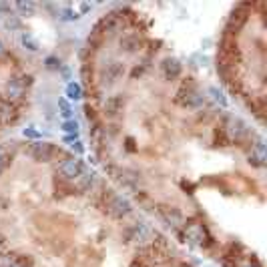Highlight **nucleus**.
<instances>
[{
	"mask_svg": "<svg viewBox=\"0 0 267 267\" xmlns=\"http://www.w3.org/2000/svg\"><path fill=\"white\" fill-rule=\"evenodd\" d=\"M221 131H223L225 139L229 143H241L243 139H247L249 127H247V123L241 117H237V115H225L223 123H221Z\"/></svg>",
	"mask_w": 267,
	"mask_h": 267,
	"instance_id": "1",
	"label": "nucleus"
},
{
	"mask_svg": "<svg viewBox=\"0 0 267 267\" xmlns=\"http://www.w3.org/2000/svg\"><path fill=\"white\" fill-rule=\"evenodd\" d=\"M33 85V76L31 74H22V76H12L8 78L6 87H4V99L10 100L12 104L14 102H20V100L26 97V91L29 87Z\"/></svg>",
	"mask_w": 267,
	"mask_h": 267,
	"instance_id": "2",
	"label": "nucleus"
},
{
	"mask_svg": "<svg viewBox=\"0 0 267 267\" xmlns=\"http://www.w3.org/2000/svg\"><path fill=\"white\" fill-rule=\"evenodd\" d=\"M104 209L115 219H123V217H127V215L133 213L131 201L127 199V197H123V195L113 193V191H104Z\"/></svg>",
	"mask_w": 267,
	"mask_h": 267,
	"instance_id": "3",
	"label": "nucleus"
},
{
	"mask_svg": "<svg viewBox=\"0 0 267 267\" xmlns=\"http://www.w3.org/2000/svg\"><path fill=\"white\" fill-rule=\"evenodd\" d=\"M177 102L181 106H187V109H199L205 102V97L201 95V91L197 89V85L193 83V78H187L181 89L177 91Z\"/></svg>",
	"mask_w": 267,
	"mask_h": 267,
	"instance_id": "4",
	"label": "nucleus"
},
{
	"mask_svg": "<svg viewBox=\"0 0 267 267\" xmlns=\"http://www.w3.org/2000/svg\"><path fill=\"white\" fill-rule=\"evenodd\" d=\"M157 235L159 233H157L151 225L139 221V223H135L133 227L129 229V241H133L135 245H139L141 249H145V247H151V245L155 243Z\"/></svg>",
	"mask_w": 267,
	"mask_h": 267,
	"instance_id": "5",
	"label": "nucleus"
},
{
	"mask_svg": "<svg viewBox=\"0 0 267 267\" xmlns=\"http://www.w3.org/2000/svg\"><path fill=\"white\" fill-rule=\"evenodd\" d=\"M85 171V165L78 157H67L61 161L59 165V175L65 179V181H76Z\"/></svg>",
	"mask_w": 267,
	"mask_h": 267,
	"instance_id": "6",
	"label": "nucleus"
},
{
	"mask_svg": "<svg viewBox=\"0 0 267 267\" xmlns=\"http://www.w3.org/2000/svg\"><path fill=\"white\" fill-rule=\"evenodd\" d=\"M157 213L159 217L165 221V225L171 229H181L185 225V217L183 213L177 209V207H169V205H159L157 207Z\"/></svg>",
	"mask_w": 267,
	"mask_h": 267,
	"instance_id": "7",
	"label": "nucleus"
},
{
	"mask_svg": "<svg viewBox=\"0 0 267 267\" xmlns=\"http://www.w3.org/2000/svg\"><path fill=\"white\" fill-rule=\"evenodd\" d=\"M55 153H57V149L48 141H34L31 145V157L38 163H48L55 157Z\"/></svg>",
	"mask_w": 267,
	"mask_h": 267,
	"instance_id": "8",
	"label": "nucleus"
},
{
	"mask_svg": "<svg viewBox=\"0 0 267 267\" xmlns=\"http://www.w3.org/2000/svg\"><path fill=\"white\" fill-rule=\"evenodd\" d=\"M183 229H185V239H187V241H191L193 245H199V247H203V245L207 243V239H209L207 229H205V225H203V223L189 221V223H185V225H183Z\"/></svg>",
	"mask_w": 267,
	"mask_h": 267,
	"instance_id": "9",
	"label": "nucleus"
},
{
	"mask_svg": "<svg viewBox=\"0 0 267 267\" xmlns=\"http://www.w3.org/2000/svg\"><path fill=\"white\" fill-rule=\"evenodd\" d=\"M247 16H249V12H247V6H237L233 12L229 14V18H227L225 33L229 34V36H233L235 33H239V31L245 26V22H247Z\"/></svg>",
	"mask_w": 267,
	"mask_h": 267,
	"instance_id": "10",
	"label": "nucleus"
},
{
	"mask_svg": "<svg viewBox=\"0 0 267 267\" xmlns=\"http://www.w3.org/2000/svg\"><path fill=\"white\" fill-rule=\"evenodd\" d=\"M121 74H123V65L117 63V61H113V63H109L106 67L100 70V83L104 87H109V85L117 83L121 78Z\"/></svg>",
	"mask_w": 267,
	"mask_h": 267,
	"instance_id": "11",
	"label": "nucleus"
},
{
	"mask_svg": "<svg viewBox=\"0 0 267 267\" xmlns=\"http://www.w3.org/2000/svg\"><path fill=\"white\" fill-rule=\"evenodd\" d=\"M18 117V111H16V104H12L10 100L4 99V95H0V125H8V123H14Z\"/></svg>",
	"mask_w": 267,
	"mask_h": 267,
	"instance_id": "12",
	"label": "nucleus"
},
{
	"mask_svg": "<svg viewBox=\"0 0 267 267\" xmlns=\"http://www.w3.org/2000/svg\"><path fill=\"white\" fill-rule=\"evenodd\" d=\"M161 72H163V76H165L167 81H175V78L181 76V72H183V65H181L177 59L169 57V59H165V61L161 63Z\"/></svg>",
	"mask_w": 267,
	"mask_h": 267,
	"instance_id": "13",
	"label": "nucleus"
},
{
	"mask_svg": "<svg viewBox=\"0 0 267 267\" xmlns=\"http://www.w3.org/2000/svg\"><path fill=\"white\" fill-rule=\"evenodd\" d=\"M249 163L255 165V167H263V165H265V143H263L261 137L255 141V145H251Z\"/></svg>",
	"mask_w": 267,
	"mask_h": 267,
	"instance_id": "14",
	"label": "nucleus"
},
{
	"mask_svg": "<svg viewBox=\"0 0 267 267\" xmlns=\"http://www.w3.org/2000/svg\"><path fill=\"white\" fill-rule=\"evenodd\" d=\"M2 24H4V29L10 31V33L22 31V20H20V16H18L16 12H12V10H6V12L2 14Z\"/></svg>",
	"mask_w": 267,
	"mask_h": 267,
	"instance_id": "15",
	"label": "nucleus"
},
{
	"mask_svg": "<svg viewBox=\"0 0 267 267\" xmlns=\"http://www.w3.org/2000/svg\"><path fill=\"white\" fill-rule=\"evenodd\" d=\"M121 48H123L125 52H137V50H141V36L135 33L123 34V38H121Z\"/></svg>",
	"mask_w": 267,
	"mask_h": 267,
	"instance_id": "16",
	"label": "nucleus"
},
{
	"mask_svg": "<svg viewBox=\"0 0 267 267\" xmlns=\"http://www.w3.org/2000/svg\"><path fill=\"white\" fill-rule=\"evenodd\" d=\"M123 104H125V100L121 95H113V97H109L106 102H104V113L109 115V117H117L121 111H123Z\"/></svg>",
	"mask_w": 267,
	"mask_h": 267,
	"instance_id": "17",
	"label": "nucleus"
},
{
	"mask_svg": "<svg viewBox=\"0 0 267 267\" xmlns=\"http://www.w3.org/2000/svg\"><path fill=\"white\" fill-rule=\"evenodd\" d=\"M207 95H209L211 102H213L217 109H225V106H227V97H225V93H223L221 89H217V87H209Z\"/></svg>",
	"mask_w": 267,
	"mask_h": 267,
	"instance_id": "18",
	"label": "nucleus"
},
{
	"mask_svg": "<svg viewBox=\"0 0 267 267\" xmlns=\"http://www.w3.org/2000/svg\"><path fill=\"white\" fill-rule=\"evenodd\" d=\"M14 8L18 10V16H33L34 12H36V4H34L33 0H18L14 4Z\"/></svg>",
	"mask_w": 267,
	"mask_h": 267,
	"instance_id": "19",
	"label": "nucleus"
},
{
	"mask_svg": "<svg viewBox=\"0 0 267 267\" xmlns=\"http://www.w3.org/2000/svg\"><path fill=\"white\" fill-rule=\"evenodd\" d=\"M20 42H22V46L26 48V50H31V52H36L40 46H38V40L34 38L31 33H22L20 34Z\"/></svg>",
	"mask_w": 267,
	"mask_h": 267,
	"instance_id": "20",
	"label": "nucleus"
},
{
	"mask_svg": "<svg viewBox=\"0 0 267 267\" xmlns=\"http://www.w3.org/2000/svg\"><path fill=\"white\" fill-rule=\"evenodd\" d=\"M67 97L70 100H78L83 99V87L78 85V83H74V81H70L67 85Z\"/></svg>",
	"mask_w": 267,
	"mask_h": 267,
	"instance_id": "21",
	"label": "nucleus"
},
{
	"mask_svg": "<svg viewBox=\"0 0 267 267\" xmlns=\"http://www.w3.org/2000/svg\"><path fill=\"white\" fill-rule=\"evenodd\" d=\"M63 131L68 135V137H78V123L76 121H65L63 123Z\"/></svg>",
	"mask_w": 267,
	"mask_h": 267,
	"instance_id": "22",
	"label": "nucleus"
},
{
	"mask_svg": "<svg viewBox=\"0 0 267 267\" xmlns=\"http://www.w3.org/2000/svg\"><path fill=\"white\" fill-rule=\"evenodd\" d=\"M59 109H61V115H63L67 121H70V119H72V109H70V104H68L65 99L59 100Z\"/></svg>",
	"mask_w": 267,
	"mask_h": 267,
	"instance_id": "23",
	"label": "nucleus"
},
{
	"mask_svg": "<svg viewBox=\"0 0 267 267\" xmlns=\"http://www.w3.org/2000/svg\"><path fill=\"white\" fill-rule=\"evenodd\" d=\"M61 14H63V20H67V22H72V20L81 18V14H78L76 10H72V8H63Z\"/></svg>",
	"mask_w": 267,
	"mask_h": 267,
	"instance_id": "24",
	"label": "nucleus"
},
{
	"mask_svg": "<svg viewBox=\"0 0 267 267\" xmlns=\"http://www.w3.org/2000/svg\"><path fill=\"white\" fill-rule=\"evenodd\" d=\"M22 135L26 137V139H36V141H42V133L40 131H36L34 127H29V129H24Z\"/></svg>",
	"mask_w": 267,
	"mask_h": 267,
	"instance_id": "25",
	"label": "nucleus"
},
{
	"mask_svg": "<svg viewBox=\"0 0 267 267\" xmlns=\"http://www.w3.org/2000/svg\"><path fill=\"white\" fill-rule=\"evenodd\" d=\"M44 63H46V68H48V70H59V68H61V61H59L57 57H48Z\"/></svg>",
	"mask_w": 267,
	"mask_h": 267,
	"instance_id": "26",
	"label": "nucleus"
},
{
	"mask_svg": "<svg viewBox=\"0 0 267 267\" xmlns=\"http://www.w3.org/2000/svg\"><path fill=\"white\" fill-rule=\"evenodd\" d=\"M6 165H8V157H6V155L0 151V173L6 169Z\"/></svg>",
	"mask_w": 267,
	"mask_h": 267,
	"instance_id": "27",
	"label": "nucleus"
},
{
	"mask_svg": "<svg viewBox=\"0 0 267 267\" xmlns=\"http://www.w3.org/2000/svg\"><path fill=\"white\" fill-rule=\"evenodd\" d=\"M91 8H93V4H89V2H83V4H81V12H78V14L83 16V14H87Z\"/></svg>",
	"mask_w": 267,
	"mask_h": 267,
	"instance_id": "28",
	"label": "nucleus"
},
{
	"mask_svg": "<svg viewBox=\"0 0 267 267\" xmlns=\"http://www.w3.org/2000/svg\"><path fill=\"white\" fill-rule=\"evenodd\" d=\"M241 267H261V263H259V261H255V259H249L247 263H243Z\"/></svg>",
	"mask_w": 267,
	"mask_h": 267,
	"instance_id": "29",
	"label": "nucleus"
},
{
	"mask_svg": "<svg viewBox=\"0 0 267 267\" xmlns=\"http://www.w3.org/2000/svg\"><path fill=\"white\" fill-rule=\"evenodd\" d=\"M4 247H6V239H4V235L0 233V255L4 253Z\"/></svg>",
	"mask_w": 267,
	"mask_h": 267,
	"instance_id": "30",
	"label": "nucleus"
},
{
	"mask_svg": "<svg viewBox=\"0 0 267 267\" xmlns=\"http://www.w3.org/2000/svg\"><path fill=\"white\" fill-rule=\"evenodd\" d=\"M6 55V48H4V44H2V40H0V59Z\"/></svg>",
	"mask_w": 267,
	"mask_h": 267,
	"instance_id": "31",
	"label": "nucleus"
},
{
	"mask_svg": "<svg viewBox=\"0 0 267 267\" xmlns=\"http://www.w3.org/2000/svg\"><path fill=\"white\" fill-rule=\"evenodd\" d=\"M63 76H65V78H70V68H63Z\"/></svg>",
	"mask_w": 267,
	"mask_h": 267,
	"instance_id": "32",
	"label": "nucleus"
}]
</instances>
